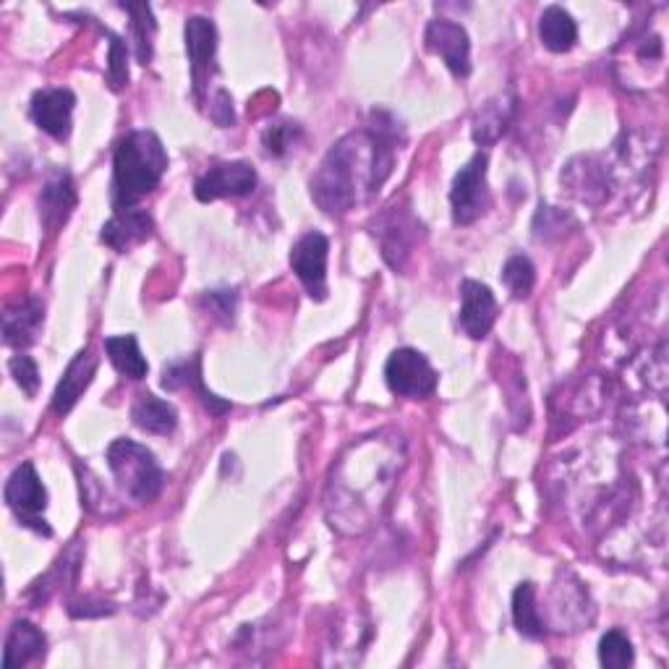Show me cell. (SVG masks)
<instances>
[{"mask_svg": "<svg viewBox=\"0 0 669 669\" xmlns=\"http://www.w3.org/2000/svg\"><path fill=\"white\" fill-rule=\"evenodd\" d=\"M395 147L397 126L390 116L382 124V112H374L370 131H353L337 141L312 178V197L322 213L345 215L374 197L393 173Z\"/></svg>", "mask_w": 669, "mask_h": 669, "instance_id": "1", "label": "cell"}, {"mask_svg": "<svg viewBox=\"0 0 669 669\" xmlns=\"http://www.w3.org/2000/svg\"><path fill=\"white\" fill-rule=\"evenodd\" d=\"M168 170V155L155 131H131L112 155V207L131 209L153 194Z\"/></svg>", "mask_w": 669, "mask_h": 669, "instance_id": "2", "label": "cell"}, {"mask_svg": "<svg viewBox=\"0 0 669 669\" xmlns=\"http://www.w3.org/2000/svg\"><path fill=\"white\" fill-rule=\"evenodd\" d=\"M108 469L116 476L120 492L139 505H149L160 498L165 473L153 455V450L134 440H116L108 447Z\"/></svg>", "mask_w": 669, "mask_h": 669, "instance_id": "3", "label": "cell"}, {"mask_svg": "<svg viewBox=\"0 0 669 669\" xmlns=\"http://www.w3.org/2000/svg\"><path fill=\"white\" fill-rule=\"evenodd\" d=\"M6 505L13 510L21 525L35 529L42 537H50V525L45 523V508H48V490H45L40 473L32 463H21L11 479L6 481Z\"/></svg>", "mask_w": 669, "mask_h": 669, "instance_id": "4", "label": "cell"}, {"mask_svg": "<svg viewBox=\"0 0 669 669\" xmlns=\"http://www.w3.org/2000/svg\"><path fill=\"white\" fill-rule=\"evenodd\" d=\"M486 165L490 157L484 153L473 155L465 168L458 170L450 189V207H453V220L458 225L476 223L481 215L490 209V186H486Z\"/></svg>", "mask_w": 669, "mask_h": 669, "instance_id": "5", "label": "cell"}, {"mask_svg": "<svg viewBox=\"0 0 669 669\" xmlns=\"http://www.w3.org/2000/svg\"><path fill=\"white\" fill-rule=\"evenodd\" d=\"M385 382L401 397H426L437 390L440 374L416 348H397L385 364Z\"/></svg>", "mask_w": 669, "mask_h": 669, "instance_id": "6", "label": "cell"}, {"mask_svg": "<svg viewBox=\"0 0 669 669\" xmlns=\"http://www.w3.org/2000/svg\"><path fill=\"white\" fill-rule=\"evenodd\" d=\"M374 236H380L382 257L387 265L401 273L419 240L424 238V225L409 209L390 207V213L382 215L380 223L374 225Z\"/></svg>", "mask_w": 669, "mask_h": 669, "instance_id": "7", "label": "cell"}, {"mask_svg": "<svg viewBox=\"0 0 669 669\" xmlns=\"http://www.w3.org/2000/svg\"><path fill=\"white\" fill-rule=\"evenodd\" d=\"M327 257H329V240L325 233L309 230L304 233L291 249V267L306 293L312 298H327Z\"/></svg>", "mask_w": 669, "mask_h": 669, "instance_id": "8", "label": "cell"}, {"mask_svg": "<svg viewBox=\"0 0 669 669\" xmlns=\"http://www.w3.org/2000/svg\"><path fill=\"white\" fill-rule=\"evenodd\" d=\"M426 48L445 60L450 73L458 79H465L471 73V40L469 32L453 19H432L424 35Z\"/></svg>", "mask_w": 669, "mask_h": 669, "instance_id": "9", "label": "cell"}, {"mask_svg": "<svg viewBox=\"0 0 669 669\" xmlns=\"http://www.w3.org/2000/svg\"><path fill=\"white\" fill-rule=\"evenodd\" d=\"M257 189V170L249 163H217L197 180L194 194L199 201H217L225 197H246Z\"/></svg>", "mask_w": 669, "mask_h": 669, "instance_id": "10", "label": "cell"}, {"mask_svg": "<svg viewBox=\"0 0 669 669\" xmlns=\"http://www.w3.org/2000/svg\"><path fill=\"white\" fill-rule=\"evenodd\" d=\"M77 108V95L71 89L48 87L37 89L29 105V116L37 124V129H42L48 137L63 141L71 134V116Z\"/></svg>", "mask_w": 669, "mask_h": 669, "instance_id": "11", "label": "cell"}, {"mask_svg": "<svg viewBox=\"0 0 669 669\" xmlns=\"http://www.w3.org/2000/svg\"><path fill=\"white\" fill-rule=\"evenodd\" d=\"M186 52L191 63L194 95L205 97V89L215 73V52H217V29L205 17H191L186 21Z\"/></svg>", "mask_w": 669, "mask_h": 669, "instance_id": "12", "label": "cell"}, {"mask_svg": "<svg viewBox=\"0 0 669 669\" xmlns=\"http://www.w3.org/2000/svg\"><path fill=\"white\" fill-rule=\"evenodd\" d=\"M498 319V298L490 285L479 281L461 283V327L473 341H484Z\"/></svg>", "mask_w": 669, "mask_h": 669, "instance_id": "13", "label": "cell"}, {"mask_svg": "<svg viewBox=\"0 0 669 669\" xmlns=\"http://www.w3.org/2000/svg\"><path fill=\"white\" fill-rule=\"evenodd\" d=\"M153 230H155L153 215L145 213V209L131 207V209H120V213L112 215L110 220L102 225L100 238L110 246V249L129 252L134 246L145 244V240L153 236Z\"/></svg>", "mask_w": 669, "mask_h": 669, "instance_id": "14", "label": "cell"}, {"mask_svg": "<svg viewBox=\"0 0 669 669\" xmlns=\"http://www.w3.org/2000/svg\"><path fill=\"white\" fill-rule=\"evenodd\" d=\"M97 364H100V358H97L92 351H81L79 356L71 361L69 370L63 372V377L58 382L56 393H52V411H56L58 416H66V413L79 403V397L85 395V390L92 385Z\"/></svg>", "mask_w": 669, "mask_h": 669, "instance_id": "15", "label": "cell"}, {"mask_svg": "<svg viewBox=\"0 0 669 669\" xmlns=\"http://www.w3.org/2000/svg\"><path fill=\"white\" fill-rule=\"evenodd\" d=\"M73 205H77V189H73L71 176L66 170H56L45 184L40 197L42 223L48 228H58L60 223L69 220Z\"/></svg>", "mask_w": 669, "mask_h": 669, "instance_id": "16", "label": "cell"}, {"mask_svg": "<svg viewBox=\"0 0 669 669\" xmlns=\"http://www.w3.org/2000/svg\"><path fill=\"white\" fill-rule=\"evenodd\" d=\"M163 387L165 390H184V387L194 390V393H199V401L205 403L207 409L213 411V413H223V411L230 409V403L220 401V397L213 395L205 387V380H201V361H199V356L165 366Z\"/></svg>", "mask_w": 669, "mask_h": 669, "instance_id": "17", "label": "cell"}, {"mask_svg": "<svg viewBox=\"0 0 669 669\" xmlns=\"http://www.w3.org/2000/svg\"><path fill=\"white\" fill-rule=\"evenodd\" d=\"M45 633L35 622L29 620H19L13 622L9 638H6V651H3V667L6 669H17L24 667L29 661L42 657L45 653Z\"/></svg>", "mask_w": 669, "mask_h": 669, "instance_id": "18", "label": "cell"}, {"mask_svg": "<svg viewBox=\"0 0 669 669\" xmlns=\"http://www.w3.org/2000/svg\"><path fill=\"white\" fill-rule=\"evenodd\" d=\"M131 419L134 424L139 426L141 432L149 434H173L178 426V413L168 401H163V397H157L153 393L139 395V401L134 403L131 409Z\"/></svg>", "mask_w": 669, "mask_h": 669, "instance_id": "19", "label": "cell"}, {"mask_svg": "<svg viewBox=\"0 0 669 669\" xmlns=\"http://www.w3.org/2000/svg\"><path fill=\"white\" fill-rule=\"evenodd\" d=\"M42 304L35 298L19 301L13 309L3 314V335H6V345H29L35 341L37 329L42 325Z\"/></svg>", "mask_w": 669, "mask_h": 669, "instance_id": "20", "label": "cell"}, {"mask_svg": "<svg viewBox=\"0 0 669 669\" xmlns=\"http://www.w3.org/2000/svg\"><path fill=\"white\" fill-rule=\"evenodd\" d=\"M539 40L550 52H568L578 42V24L562 6H550L539 19Z\"/></svg>", "mask_w": 669, "mask_h": 669, "instance_id": "21", "label": "cell"}, {"mask_svg": "<svg viewBox=\"0 0 669 669\" xmlns=\"http://www.w3.org/2000/svg\"><path fill=\"white\" fill-rule=\"evenodd\" d=\"M105 351H108V358L112 361V366H116L126 380L137 382L147 377L149 364L147 358L141 356L137 335H112L105 341Z\"/></svg>", "mask_w": 669, "mask_h": 669, "instance_id": "22", "label": "cell"}, {"mask_svg": "<svg viewBox=\"0 0 669 669\" xmlns=\"http://www.w3.org/2000/svg\"><path fill=\"white\" fill-rule=\"evenodd\" d=\"M513 622L518 633L531 638V641H539V638H544L547 633L544 620H541L537 607V586L529 581L518 586L513 593Z\"/></svg>", "mask_w": 669, "mask_h": 669, "instance_id": "23", "label": "cell"}, {"mask_svg": "<svg viewBox=\"0 0 669 669\" xmlns=\"http://www.w3.org/2000/svg\"><path fill=\"white\" fill-rule=\"evenodd\" d=\"M126 13H131V29H134V42H137V58L139 63H149L153 60V37L157 32L153 9L147 3H131L120 6Z\"/></svg>", "mask_w": 669, "mask_h": 669, "instance_id": "24", "label": "cell"}, {"mask_svg": "<svg viewBox=\"0 0 669 669\" xmlns=\"http://www.w3.org/2000/svg\"><path fill=\"white\" fill-rule=\"evenodd\" d=\"M599 661L607 669H628L633 667L636 651L630 638L622 630H610V633L601 636L599 641Z\"/></svg>", "mask_w": 669, "mask_h": 669, "instance_id": "25", "label": "cell"}, {"mask_svg": "<svg viewBox=\"0 0 669 669\" xmlns=\"http://www.w3.org/2000/svg\"><path fill=\"white\" fill-rule=\"evenodd\" d=\"M502 283L508 285V291L513 293V298H529L533 285H537V269H533L531 259L523 254H515L502 267Z\"/></svg>", "mask_w": 669, "mask_h": 669, "instance_id": "26", "label": "cell"}, {"mask_svg": "<svg viewBox=\"0 0 669 669\" xmlns=\"http://www.w3.org/2000/svg\"><path fill=\"white\" fill-rule=\"evenodd\" d=\"M508 124V108H502L500 102H490L484 105V110L476 116V124H473V139L479 145H490L498 137H502Z\"/></svg>", "mask_w": 669, "mask_h": 669, "instance_id": "27", "label": "cell"}, {"mask_svg": "<svg viewBox=\"0 0 669 669\" xmlns=\"http://www.w3.org/2000/svg\"><path fill=\"white\" fill-rule=\"evenodd\" d=\"M301 134V129L291 120H281V124H269L265 134H262V145H265V153L273 157H281L288 153L293 147V141Z\"/></svg>", "mask_w": 669, "mask_h": 669, "instance_id": "28", "label": "cell"}, {"mask_svg": "<svg viewBox=\"0 0 669 669\" xmlns=\"http://www.w3.org/2000/svg\"><path fill=\"white\" fill-rule=\"evenodd\" d=\"M110 37V52H108V79L112 89H120L129 85V50L126 42L116 35Z\"/></svg>", "mask_w": 669, "mask_h": 669, "instance_id": "29", "label": "cell"}, {"mask_svg": "<svg viewBox=\"0 0 669 669\" xmlns=\"http://www.w3.org/2000/svg\"><path fill=\"white\" fill-rule=\"evenodd\" d=\"M570 215L562 213L558 207H539L537 220H533V236L537 240H550L554 236H562V230L568 228Z\"/></svg>", "mask_w": 669, "mask_h": 669, "instance_id": "30", "label": "cell"}, {"mask_svg": "<svg viewBox=\"0 0 669 669\" xmlns=\"http://www.w3.org/2000/svg\"><path fill=\"white\" fill-rule=\"evenodd\" d=\"M236 304H238L236 291H213V293H205V296L199 298V306H205V309L213 314L217 322H223V325H230L233 322Z\"/></svg>", "mask_w": 669, "mask_h": 669, "instance_id": "31", "label": "cell"}, {"mask_svg": "<svg viewBox=\"0 0 669 669\" xmlns=\"http://www.w3.org/2000/svg\"><path fill=\"white\" fill-rule=\"evenodd\" d=\"M9 372L17 385L24 390L29 397L37 395V387H40V370H37V361L29 356H13L9 361Z\"/></svg>", "mask_w": 669, "mask_h": 669, "instance_id": "32", "label": "cell"}, {"mask_svg": "<svg viewBox=\"0 0 669 669\" xmlns=\"http://www.w3.org/2000/svg\"><path fill=\"white\" fill-rule=\"evenodd\" d=\"M209 118L215 120L220 129H228V126L236 124V112H233V100L225 89H217L213 102H209Z\"/></svg>", "mask_w": 669, "mask_h": 669, "instance_id": "33", "label": "cell"}]
</instances>
